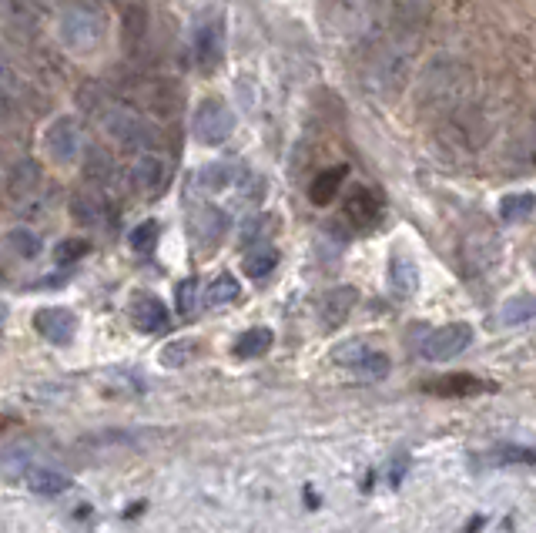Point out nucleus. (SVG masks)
<instances>
[{"mask_svg": "<svg viewBox=\"0 0 536 533\" xmlns=\"http://www.w3.org/2000/svg\"><path fill=\"white\" fill-rule=\"evenodd\" d=\"M369 352V346L362 339H352V342H342V346H335V352H332V359L339 366H349V369H356L359 366V359L366 356Z\"/></svg>", "mask_w": 536, "mask_h": 533, "instance_id": "nucleus-27", "label": "nucleus"}, {"mask_svg": "<svg viewBox=\"0 0 536 533\" xmlns=\"http://www.w3.org/2000/svg\"><path fill=\"white\" fill-rule=\"evenodd\" d=\"M195 57L205 71H215L225 57V31H222V17L215 21L201 24L198 34H195Z\"/></svg>", "mask_w": 536, "mask_h": 533, "instance_id": "nucleus-8", "label": "nucleus"}, {"mask_svg": "<svg viewBox=\"0 0 536 533\" xmlns=\"http://www.w3.org/2000/svg\"><path fill=\"white\" fill-rule=\"evenodd\" d=\"M342 212H346V218L356 228H372L382 215V202H379L376 192H369V188H352V192L346 195Z\"/></svg>", "mask_w": 536, "mask_h": 533, "instance_id": "nucleus-9", "label": "nucleus"}, {"mask_svg": "<svg viewBox=\"0 0 536 533\" xmlns=\"http://www.w3.org/2000/svg\"><path fill=\"white\" fill-rule=\"evenodd\" d=\"M275 265H279V252L272 249V245H258L242 259V272L248 279H265V275L275 272Z\"/></svg>", "mask_w": 536, "mask_h": 533, "instance_id": "nucleus-19", "label": "nucleus"}, {"mask_svg": "<svg viewBox=\"0 0 536 533\" xmlns=\"http://www.w3.org/2000/svg\"><path fill=\"white\" fill-rule=\"evenodd\" d=\"M34 329L37 336L54 342V346H71L78 336V316L64 306H44L34 312Z\"/></svg>", "mask_w": 536, "mask_h": 533, "instance_id": "nucleus-5", "label": "nucleus"}, {"mask_svg": "<svg viewBox=\"0 0 536 533\" xmlns=\"http://www.w3.org/2000/svg\"><path fill=\"white\" fill-rule=\"evenodd\" d=\"M352 373H359L362 379H386L389 376V359L382 356V352L369 349L366 356L359 359V366L352 369Z\"/></svg>", "mask_w": 536, "mask_h": 533, "instance_id": "nucleus-24", "label": "nucleus"}, {"mask_svg": "<svg viewBox=\"0 0 536 533\" xmlns=\"http://www.w3.org/2000/svg\"><path fill=\"white\" fill-rule=\"evenodd\" d=\"M195 349H198V342H195V339H171L168 346L161 349L158 363L165 366V369H181V366H188V363H191Z\"/></svg>", "mask_w": 536, "mask_h": 533, "instance_id": "nucleus-22", "label": "nucleus"}, {"mask_svg": "<svg viewBox=\"0 0 536 533\" xmlns=\"http://www.w3.org/2000/svg\"><path fill=\"white\" fill-rule=\"evenodd\" d=\"M108 131L118 141H124V145H141V141H151V125L131 111H114L108 118Z\"/></svg>", "mask_w": 536, "mask_h": 533, "instance_id": "nucleus-12", "label": "nucleus"}, {"mask_svg": "<svg viewBox=\"0 0 536 533\" xmlns=\"http://www.w3.org/2000/svg\"><path fill=\"white\" fill-rule=\"evenodd\" d=\"M131 322L138 326L145 336H155V332H165L171 322V312L165 302L158 299L155 292H134L131 299Z\"/></svg>", "mask_w": 536, "mask_h": 533, "instance_id": "nucleus-6", "label": "nucleus"}, {"mask_svg": "<svg viewBox=\"0 0 536 533\" xmlns=\"http://www.w3.org/2000/svg\"><path fill=\"white\" fill-rule=\"evenodd\" d=\"M44 155L54 165H74L81 155V125L71 114H61L44 128Z\"/></svg>", "mask_w": 536, "mask_h": 533, "instance_id": "nucleus-3", "label": "nucleus"}, {"mask_svg": "<svg viewBox=\"0 0 536 533\" xmlns=\"http://www.w3.org/2000/svg\"><path fill=\"white\" fill-rule=\"evenodd\" d=\"M17 426H21V416H14V413H0V436L14 433Z\"/></svg>", "mask_w": 536, "mask_h": 533, "instance_id": "nucleus-30", "label": "nucleus"}, {"mask_svg": "<svg viewBox=\"0 0 536 533\" xmlns=\"http://www.w3.org/2000/svg\"><path fill=\"white\" fill-rule=\"evenodd\" d=\"M168 161L161 155H141L138 161L131 165L128 178H131V188L138 195H158L161 188L168 185Z\"/></svg>", "mask_w": 536, "mask_h": 533, "instance_id": "nucleus-7", "label": "nucleus"}, {"mask_svg": "<svg viewBox=\"0 0 536 533\" xmlns=\"http://www.w3.org/2000/svg\"><path fill=\"white\" fill-rule=\"evenodd\" d=\"M57 37L71 54H91L104 41V17L91 7H71L61 14Z\"/></svg>", "mask_w": 536, "mask_h": 533, "instance_id": "nucleus-1", "label": "nucleus"}, {"mask_svg": "<svg viewBox=\"0 0 536 533\" xmlns=\"http://www.w3.org/2000/svg\"><path fill=\"white\" fill-rule=\"evenodd\" d=\"M4 245H7V252H11L14 259H21V262H31V259H37V255L44 252V239L37 232H31V228H24V225L11 228V232L4 235Z\"/></svg>", "mask_w": 536, "mask_h": 533, "instance_id": "nucleus-15", "label": "nucleus"}, {"mask_svg": "<svg viewBox=\"0 0 536 533\" xmlns=\"http://www.w3.org/2000/svg\"><path fill=\"white\" fill-rule=\"evenodd\" d=\"M533 158H536V128H533Z\"/></svg>", "mask_w": 536, "mask_h": 533, "instance_id": "nucleus-32", "label": "nucleus"}, {"mask_svg": "<svg viewBox=\"0 0 536 533\" xmlns=\"http://www.w3.org/2000/svg\"><path fill=\"white\" fill-rule=\"evenodd\" d=\"M198 306V282L195 279H185V282H178V289H175V309H178V316H191Z\"/></svg>", "mask_w": 536, "mask_h": 533, "instance_id": "nucleus-28", "label": "nucleus"}, {"mask_svg": "<svg viewBox=\"0 0 536 533\" xmlns=\"http://www.w3.org/2000/svg\"><path fill=\"white\" fill-rule=\"evenodd\" d=\"M416 289H419L416 262L409 259V255H402V252H392V259H389V292L396 295V299H413Z\"/></svg>", "mask_w": 536, "mask_h": 533, "instance_id": "nucleus-11", "label": "nucleus"}, {"mask_svg": "<svg viewBox=\"0 0 536 533\" xmlns=\"http://www.w3.org/2000/svg\"><path fill=\"white\" fill-rule=\"evenodd\" d=\"M242 299V285H238L235 275H215L212 282H208V292H205V302L208 306H232V302Z\"/></svg>", "mask_w": 536, "mask_h": 533, "instance_id": "nucleus-18", "label": "nucleus"}, {"mask_svg": "<svg viewBox=\"0 0 536 533\" xmlns=\"http://www.w3.org/2000/svg\"><path fill=\"white\" fill-rule=\"evenodd\" d=\"M27 487H31V493H37V497H61V493L71 490L74 483L67 480L64 473L47 470V466H37V470L27 473Z\"/></svg>", "mask_w": 536, "mask_h": 533, "instance_id": "nucleus-17", "label": "nucleus"}, {"mask_svg": "<svg viewBox=\"0 0 536 533\" xmlns=\"http://www.w3.org/2000/svg\"><path fill=\"white\" fill-rule=\"evenodd\" d=\"M346 175H349L346 165H335V168L319 171V175H315V182H312V188H309L312 205H329L332 198L342 192V182H346Z\"/></svg>", "mask_w": 536, "mask_h": 533, "instance_id": "nucleus-13", "label": "nucleus"}, {"mask_svg": "<svg viewBox=\"0 0 536 533\" xmlns=\"http://www.w3.org/2000/svg\"><path fill=\"white\" fill-rule=\"evenodd\" d=\"M429 393H439V396H473V393H483L486 383L476 376H446L439 379V383L426 386Z\"/></svg>", "mask_w": 536, "mask_h": 533, "instance_id": "nucleus-20", "label": "nucleus"}, {"mask_svg": "<svg viewBox=\"0 0 536 533\" xmlns=\"http://www.w3.org/2000/svg\"><path fill=\"white\" fill-rule=\"evenodd\" d=\"M469 346H473V326H466V322H453V326L429 332L419 352H423L429 363H449V359H456L459 352H466Z\"/></svg>", "mask_w": 536, "mask_h": 533, "instance_id": "nucleus-4", "label": "nucleus"}, {"mask_svg": "<svg viewBox=\"0 0 536 533\" xmlns=\"http://www.w3.org/2000/svg\"><path fill=\"white\" fill-rule=\"evenodd\" d=\"M536 212V195L533 192H513L500 202V218L503 222H523Z\"/></svg>", "mask_w": 536, "mask_h": 533, "instance_id": "nucleus-21", "label": "nucleus"}, {"mask_svg": "<svg viewBox=\"0 0 536 533\" xmlns=\"http://www.w3.org/2000/svg\"><path fill=\"white\" fill-rule=\"evenodd\" d=\"M84 175L91 178V182H108L111 178V155L101 148H91L88 151V168H84Z\"/></svg>", "mask_w": 536, "mask_h": 533, "instance_id": "nucleus-26", "label": "nucleus"}, {"mask_svg": "<svg viewBox=\"0 0 536 533\" xmlns=\"http://www.w3.org/2000/svg\"><path fill=\"white\" fill-rule=\"evenodd\" d=\"M81 255H88V242H84V239H67V242L57 245L54 259L61 265H67V262H78Z\"/></svg>", "mask_w": 536, "mask_h": 533, "instance_id": "nucleus-29", "label": "nucleus"}, {"mask_svg": "<svg viewBox=\"0 0 536 533\" xmlns=\"http://www.w3.org/2000/svg\"><path fill=\"white\" fill-rule=\"evenodd\" d=\"M198 185L205 188V192H228V188L238 185V168L232 161H208V165L198 171Z\"/></svg>", "mask_w": 536, "mask_h": 533, "instance_id": "nucleus-14", "label": "nucleus"}, {"mask_svg": "<svg viewBox=\"0 0 536 533\" xmlns=\"http://www.w3.org/2000/svg\"><path fill=\"white\" fill-rule=\"evenodd\" d=\"M191 131L201 145H225L235 131V111L228 108L225 98H201L195 108V118H191Z\"/></svg>", "mask_w": 536, "mask_h": 533, "instance_id": "nucleus-2", "label": "nucleus"}, {"mask_svg": "<svg viewBox=\"0 0 536 533\" xmlns=\"http://www.w3.org/2000/svg\"><path fill=\"white\" fill-rule=\"evenodd\" d=\"M536 316V299L533 295H516V299H510L500 312L503 326H523L526 319Z\"/></svg>", "mask_w": 536, "mask_h": 533, "instance_id": "nucleus-23", "label": "nucleus"}, {"mask_svg": "<svg viewBox=\"0 0 536 533\" xmlns=\"http://www.w3.org/2000/svg\"><path fill=\"white\" fill-rule=\"evenodd\" d=\"M272 342H275L272 329H268V326H252V329H245L242 336L235 339L232 352L238 359H258V356H265V352L272 349Z\"/></svg>", "mask_w": 536, "mask_h": 533, "instance_id": "nucleus-16", "label": "nucleus"}, {"mask_svg": "<svg viewBox=\"0 0 536 533\" xmlns=\"http://www.w3.org/2000/svg\"><path fill=\"white\" fill-rule=\"evenodd\" d=\"M359 302V292L352 289V285H339V289H329L322 299V326L325 329H339L342 322L352 316V309H356Z\"/></svg>", "mask_w": 536, "mask_h": 533, "instance_id": "nucleus-10", "label": "nucleus"}, {"mask_svg": "<svg viewBox=\"0 0 536 533\" xmlns=\"http://www.w3.org/2000/svg\"><path fill=\"white\" fill-rule=\"evenodd\" d=\"M4 319H7V306L0 302V326H4Z\"/></svg>", "mask_w": 536, "mask_h": 533, "instance_id": "nucleus-31", "label": "nucleus"}, {"mask_svg": "<svg viewBox=\"0 0 536 533\" xmlns=\"http://www.w3.org/2000/svg\"><path fill=\"white\" fill-rule=\"evenodd\" d=\"M128 242H131V249L138 255H148L151 249H155V242H158V222H141L138 228H131Z\"/></svg>", "mask_w": 536, "mask_h": 533, "instance_id": "nucleus-25", "label": "nucleus"}]
</instances>
